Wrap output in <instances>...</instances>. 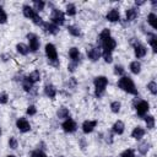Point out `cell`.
Instances as JSON below:
<instances>
[{"instance_id": "cell-4", "label": "cell", "mask_w": 157, "mask_h": 157, "mask_svg": "<svg viewBox=\"0 0 157 157\" xmlns=\"http://www.w3.org/2000/svg\"><path fill=\"white\" fill-rule=\"evenodd\" d=\"M50 22L56 25V26H61L64 25L65 22V15L61 10H58V9H53L52 10V13H50Z\"/></svg>"}, {"instance_id": "cell-42", "label": "cell", "mask_w": 157, "mask_h": 157, "mask_svg": "<svg viewBox=\"0 0 157 157\" xmlns=\"http://www.w3.org/2000/svg\"><path fill=\"white\" fill-rule=\"evenodd\" d=\"M77 66H78V63H76V61H70L69 65H67V71L75 72V70H76Z\"/></svg>"}, {"instance_id": "cell-1", "label": "cell", "mask_w": 157, "mask_h": 157, "mask_svg": "<svg viewBox=\"0 0 157 157\" xmlns=\"http://www.w3.org/2000/svg\"><path fill=\"white\" fill-rule=\"evenodd\" d=\"M118 87L121 88L124 92H128L130 94H137V88L134 83V81L129 77V76H121L119 80H118Z\"/></svg>"}, {"instance_id": "cell-29", "label": "cell", "mask_w": 157, "mask_h": 157, "mask_svg": "<svg viewBox=\"0 0 157 157\" xmlns=\"http://www.w3.org/2000/svg\"><path fill=\"white\" fill-rule=\"evenodd\" d=\"M22 87H23V90H25L26 92H31L32 88H33V83H32L27 77H25V78L22 80Z\"/></svg>"}, {"instance_id": "cell-38", "label": "cell", "mask_w": 157, "mask_h": 157, "mask_svg": "<svg viewBox=\"0 0 157 157\" xmlns=\"http://www.w3.org/2000/svg\"><path fill=\"white\" fill-rule=\"evenodd\" d=\"M120 157H136V156H135V152H134V150H131V148H128V150H125V151H123V152H121Z\"/></svg>"}, {"instance_id": "cell-31", "label": "cell", "mask_w": 157, "mask_h": 157, "mask_svg": "<svg viewBox=\"0 0 157 157\" xmlns=\"http://www.w3.org/2000/svg\"><path fill=\"white\" fill-rule=\"evenodd\" d=\"M44 6H45V2L42 1V0H34V1H33V9H34L36 12L42 11V10L44 9Z\"/></svg>"}, {"instance_id": "cell-27", "label": "cell", "mask_w": 157, "mask_h": 157, "mask_svg": "<svg viewBox=\"0 0 157 157\" xmlns=\"http://www.w3.org/2000/svg\"><path fill=\"white\" fill-rule=\"evenodd\" d=\"M27 78H28L32 83H36V82H38V81L40 80V72H39L38 70H34V71H32V72L27 76Z\"/></svg>"}, {"instance_id": "cell-3", "label": "cell", "mask_w": 157, "mask_h": 157, "mask_svg": "<svg viewBox=\"0 0 157 157\" xmlns=\"http://www.w3.org/2000/svg\"><path fill=\"white\" fill-rule=\"evenodd\" d=\"M93 85H94V96L97 98H101L104 94L105 87L108 85V78L105 76H96L93 80Z\"/></svg>"}, {"instance_id": "cell-18", "label": "cell", "mask_w": 157, "mask_h": 157, "mask_svg": "<svg viewBox=\"0 0 157 157\" xmlns=\"http://www.w3.org/2000/svg\"><path fill=\"white\" fill-rule=\"evenodd\" d=\"M69 56L71 59V61H76V63H80V59H81V54H80V50L75 47L70 48L69 49Z\"/></svg>"}, {"instance_id": "cell-22", "label": "cell", "mask_w": 157, "mask_h": 157, "mask_svg": "<svg viewBox=\"0 0 157 157\" xmlns=\"http://www.w3.org/2000/svg\"><path fill=\"white\" fill-rule=\"evenodd\" d=\"M129 69H130V71H131L132 74L137 75V74H140V71H141V63H140V61H137V60L131 61V63H130Z\"/></svg>"}, {"instance_id": "cell-44", "label": "cell", "mask_w": 157, "mask_h": 157, "mask_svg": "<svg viewBox=\"0 0 157 157\" xmlns=\"http://www.w3.org/2000/svg\"><path fill=\"white\" fill-rule=\"evenodd\" d=\"M102 56H103L104 61H105V63H108V64L113 61V56H112V54H110V53H102Z\"/></svg>"}, {"instance_id": "cell-33", "label": "cell", "mask_w": 157, "mask_h": 157, "mask_svg": "<svg viewBox=\"0 0 157 157\" xmlns=\"http://www.w3.org/2000/svg\"><path fill=\"white\" fill-rule=\"evenodd\" d=\"M120 108H121V103L120 102H118V101H114V102H112L110 103V110L113 112V113H119L120 112Z\"/></svg>"}, {"instance_id": "cell-14", "label": "cell", "mask_w": 157, "mask_h": 157, "mask_svg": "<svg viewBox=\"0 0 157 157\" xmlns=\"http://www.w3.org/2000/svg\"><path fill=\"white\" fill-rule=\"evenodd\" d=\"M105 18L109 21V22H119L120 21V13L117 9H112L107 12L105 15Z\"/></svg>"}, {"instance_id": "cell-16", "label": "cell", "mask_w": 157, "mask_h": 157, "mask_svg": "<svg viewBox=\"0 0 157 157\" xmlns=\"http://www.w3.org/2000/svg\"><path fill=\"white\" fill-rule=\"evenodd\" d=\"M22 12H23V16L27 17V18H29V20H33L34 16L37 15V12L34 11V9L32 6H29V5H23Z\"/></svg>"}, {"instance_id": "cell-21", "label": "cell", "mask_w": 157, "mask_h": 157, "mask_svg": "<svg viewBox=\"0 0 157 157\" xmlns=\"http://www.w3.org/2000/svg\"><path fill=\"white\" fill-rule=\"evenodd\" d=\"M56 117H58L59 119H69V118H70V110H69L67 108H65V107H61V108L58 109Z\"/></svg>"}, {"instance_id": "cell-23", "label": "cell", "mask_w": 157, "mask_h": 157, "mask_svg": "<svg viewBox=\"0 0 157 157\" xmlns=\"http://www.w3.org/2000/svg\"><path fill=\"white\" fill-rule=\"evenodd\" d=\"M147 22H148V25H150L153 29L157 28V16H156L155 12H150V13L147 15Z\"/></svg>"}, {"instance_id": "cell-7", "label": "cell", "mask_w": 157, "mask_h": 157, "mask_svg": "<svg viewBox=\"0 0 157 157\" xmlns=\"http://www.w3.org/2000/svg\"><path fill=\"white\" fill-rule=\"evenodd\" d=\"M101 47H102V53H113V50L115 49L117 47V40L113 38V37H109L108 39H105L104 42L99 43Z\"/></svg>"}, {"instance_id": "cell-15", "label": "cell", "mask_w": 157, "mask_h": 157, "mask_svg": "<svg viewBox=\"0 0 157 157\" xmlns=\"http://www.w3.org/2000/svg\"><path fill=\"white\" fill-rule=\"evenodd\" d=\"M137 16H139V11L135 7H130V9H128L125 11V20L128 22H132L134 20H136Z\"/></svg>"}, {"instance_id": "cell-50", "label": "cell", "mask_w": 157, "mask_h": 157, "mask_svg": "<svg viewBox=\"0 0 157 157\" xmlns=\"http://www.w3.org/2000/svg\"><path fill=\"white\" fill-rule=\"evenodd\" d=\"M59 157H64V156H59Z\"/></svg>"}, {"instance_id": "cell-35", "label": "cell", "mask_w": 157, "mask_h": 157, "mask_svg": "<svg viewBox=\"0 0 157 157\" xmlns=\"http://www.w3.org/2000/svg\"><path fill=\"white\" fill-rule=\"evenodd\" d=\"M147 88H148V91L155 96V94H157V83L155 82V81H151V82H148V85H147Z\"/></svg>"}, {"instance_id": "cell-8", "label": "cell", "mask_w": 157, "mask_h": 157, "mask_svg": "<svg viewBox=\"0 0 157 157\" xmlns=\"http://www.w3.org/2000/svg\"><path fill=\"white\" fill-rule=\"evenodd\" d=\"M86 52H87V56L91 61H97L102 55L101 47H96V45H90Z\"/></svg>"}, {"instance_id": "cell-43", "label": "cell", "mask_w": 157, "mask_h": 157, "mask_svg": "<svg viewBox=\"0 0 157 157\" xmlns=\"http://www.w3.org/2000/svg\"><path fill=\"white\" fill-rule=\"evenodd\" d=\"M26 113H27V115H34L37 113V108L34 105H28L26 109Z\"/></svg>"}, {"instance_id": "cell-46", "label": "cell", "mask_w": 157, "mask_h": 157, "mask_svg": "<svg viewBox=\"0 0 157 157\" xmlns=\"http://www.w3.org/2000/svg\"><path fill=\"white\" fill-rule=\"evenodd\" d=\"M1 58H2V60H4V61H6V60H7L6 58H10V55H9V54H2V55H1Z\"/></svg>"}, {"instance_id": "cell-34", "label": "cell", "mask_w": 157, "mask_h": 157, "mask_svg": "<svg viewBox=\"0 0 157 157\" xmlns=\"http://www.w3.org/2000/svg\"><path fill=\"white\" fill-rule=\"evenodd\" d=\"M148 150H150V144H148V142H142V144L139 146V152H140L141 155H146V153L148 152Z\"/></svg>"}, {"instance_id": "cell-48", "label": "cell", "mask_w": 157, "mask_h": 157, "mask_svg": "<svg viewBox=\"0 0 157 157\" xmlns=\"http://www.w3.org/2000/svg\"><path fill=\"white\" fill-rule=\"evenodd\" d=\"M6 157H16V156H13V155H9V156H6Z\"/></svg>"}, {"instance_id": "cell-49", "label": "cell", "mask_w": 157, "mask_h": 157, "mask_svg": "<svg viewBox=\"0 0 157 157\" xmlns=\"http://www.w3.org/2000/svg\"><path fill=\"white\" fill-rule=\"evenodd\" d=\"M0 135H1V129H0Z\"/></svg>"}, {"instance_id": "cell-40", "label": "cell", "mask_w": 157, "mask_h": 157, "mask_svg": "<svg viewBox=\"0 0 157 157\" xmlns=\"http://www.w3.org/2000/svg\"><path fill=\"white\" fill-rule=\"evenodd\" d=\"M31 157H47V155L42 150H34L31 152Z\"/></svg>"}, {"instance_id": "cell-5", "label": "cell", "mask_w": 157, "mask_h": 157, "mask_svg": "<svg viewBox=\"0 0 157 157\" xmlns=\"http://www.w3.org/2000/svg\"><path fill=\"white\" fill-rule=\"evenodd\" d=\"M134 107H135V109H136V113H137L139 115H141V117H144V115L148 112V109H150L148 102H146V101H144V99H137V98L134 101Z\"/></svg>"}, {"instance_id": "cell-26", "label": "cell", "mask_w": 157, "mask_h": 157, "mask_svg": "<svg viewBox=\"0 0 157 157\" xmlns=\"http://www.w3.org/2000/svg\"><path fill=\"white\" fill-rule=\"evenodd\" d=\"M147 36H148V43H150L152 50L156 53L157 52V37H156V34H152V33H148Z\"/></svg>"}, {"instance_id": "cell-30", "label": "cell", "mask_w": 157, "mask_h": 157, "mask_svg": "<svg viewBox=\"0 0 157 157\" xmlns=\"http://www.w3.org/2000/svg\"><path fill=\"white\" fill-rule=\"evenodd\" d=\"M144 119H145L147 129H153L155 128V117L153 115H146Z\"/></svg>"}, {"instance_id": "cell-19", "label": "cell", "mask_w": 157, "mask_h": 157, "mask_svg": "<svg viewBox=\"0 0 157 157\" xmlns=\"http://www.w3.org/2000/svg\"><path fill=\"white\" fill-rule=\"evenodd\" d=\"M44 94L49 98H54L56 96V88L52 83H47L44 86Z\"/></svg>"}, {"instance_id": "cell-28", "label": "cell", "mask_w": 157, "mask_h": 157, "mask_svg": "<svg viewBox=\"0 0 157 157\" xmlns=\"http://www.w3.org/2000/svg\"><path fill=\"white\" fill-rule=\"evenodd\" d=\"M109 37H112V36H110V31H109L108 28H104V29L99 33V39H98V42L102 43V42H104L105 39H108Z\"/></svg>"}, {"instance_id": "cell-10", "label": "cell", "mask_w": 157, "mask_h": 157, "mask_svg": "<svg viewBox=\"0 0 157 157\" xmlns=\"http://www.w3.org/2000/svg\"><path fill=\"white\" fill-rule=\"evenodd\" d=\"M61 128H63V130L65 132H74V131H76L77 125H76L75 120H72L71 118H69V119H65L64 120V123L61 124Z\"/></svg>"}, {"instance_id": "cell-32", "label": "cell", "mask_w": 157, "mask_h": 157, "mask_svg": "<svg viewBox=\"0 0 157 157\" xmlns=\"http://www.w3.org/2000/svg\"><path fill=\"white\" fill-rule=\"evenodd\" d=\"M66 13L69 16H75L76 15V6H75V4H72V2L66 4Z\"/></svg>"}, {"instance_id": "cell-37", "label": "cell", "mask_w": 157, "mask_h": 157, "mask_svg": "<svg viewBox=\"0 0 157 157\" xmlns=\"http://www.w3.org/2000/svg\"><path fill=\"white\" fill-rule=\"evenodd\" d=\"M17 146H18V142H17L16 137L11 136V137L9 139V147H10V148H12V150H16V148H17Z\"/></svg>"}, {"instance_id": "cell-25", "label": "cell", "mask_w": 157, "mask_h": 157, "mask_svg": "<svg viewBox=\"0 0 157 157\" xmlns=\"http://www.w3.org/2000/svg\"><path fill=\"white\" fill-rule=\"evenodd\" d=\"M67 32L71 34V36H74V37H80L82 33H81V29H80V27H77V26H74V25H70V26H67Z\"/></svg>"}, {"instance_id": "cell-9", "label": "cell", "mask_w": 157, "mask_h": 157, "mask_svg": "<svg viewBox=\"0 0 157 157\" xmlns=\"http://www.w3.org/2000/svg\"><path fill=\"white\" fill-rule=\"evenodd\" d=\"M16 128L21 132H28L31 130V124L28 123V120L26 118H18L16 120Z\"/></svg>"}, {"instance_id": "cell-20", "label": "cell", "mask_w": 157, "mask_h": 157, "mask_svg": "<svg viewBox=\"0 0 157 157\" xmlns=\"http://www.w3.org/2000/svg\"><path fill=\"white\" fill-rule=\"evenodd\" d=\"M145 135V129L141 126H136L132 131H131V137L135 140H141Z\"/></svg>"}, {"instance_id": "cell-36", "label": "cell", "mask_w": 157, "mask_h": 157, "mask_svg": "<svg viewBox=\"0 0 157 157\" xmlns=\"http://www.w3.org/2000/svg\"><path fill=\"white\" fill-rule=\"evenodd\" d=\"M124 72H125V69L121 66V65H115L114 66V74L118 75V76H124Z\"/></svg>"}, {"instance_id": "cell-39", "label": "cell", "mask_w": 157, "mask_h": 157, "mask_svg": "<svg viewBox=\"0 0 157 157\" xmlns=\"http://www.w3.org/2000/svg\"><path fill=\"white\" fill-rule=\"evenodd\" d=\"M6 22H7V15L2 10V7H0V25H4Z\"/></svg>"}, {"instance_id": "cell-45", "label": "cell", "mask_w": 157, "mask_h": 157, "mask_svg": "<svg viewBox=\"0 0 157 157\" xmlns=\"http://www.w3.org/2000/svg\"><path fill=\"white\" fill-rule=\"evenodd\" d=\"M7 101H9L7 93L1 92V93H0V104H5V103H7Z\"/></svg>"}, {"instance_id": "cell-6", "label": "cell", "mask_w": 157, "mask_h": 157, "mask_svg": "<svg viewBox=\"0 0 157 157\" xmlns=\"http://www.w3.org/2000/svg\"><path fill=\"white\" fill-rule=\"evenodd\" d=\"M27 40H28L29 52H37L39 49L40 42H39V38H38V36L36 33H28L27 34Z\"/></svg>"}, {"instance_id": "cell-24", "label": "cell", "mask_w": 157, "mask_h": 157, "mask_svg": "<svg viewBox=\"0 0 157 157\" xmlns=\"http://www.w3.org/2000/svg\"><path fill=\"white\" fill-rule=\"evenodd\" d=\"M16 50H17V53L21 54V55H27V54L29 53L28 45H26V44H23V43H17V44H16Z\"/></svg>"}, {"instance_id": "cell-41", "label": "cell", "mask_w": 157, "mask_h": 157, "mask_svg": "<svg viewBox=\"0 0 157 157\" xmlns=\"http://www.w3.org/2000/svg\"><path fill=\"white\" fill-rule=\"evenodd\" d=\"M32 21H33V23H34V25H37V26H43V23H44L43 18H42V17L38 15V13L34 16V18H33Z\"/></svg>"}, {"instance_id": "cell-17", "label": "cell", "mask_w": 157, "mask_h": 157, "mask_svg": "<svg viewBox=\"0 0 157 157\" xmlns=\"http://www.w3.org/2000/svg\"><path fill=\"white\" fill-rule=\"evenodd\" d=\"M124 130H125V125H124V123L121 120H117L112 126V131L114 134H117V135H121L124 132Z\"/></svg>"}, {"instance_id": "cell-47", "label": "cell", "mask_w": 157, "mask_h": 157, "mask_svg": "<svg viewBox=\"0 0 157 157\" xmlns=\"http://www.w3.org/2000/svg\"><path fill=\"white\" fill-rule=\"evenodd\" d=\"M144 4H145V1H135L136 6H140V5H144Z\"/></svg>"}, {"instance_id": "cell-13", "label": "cell", "mask_w": 157, "mask_h": 157, "mask_svg": "<svg viewBox=\"0 0 157 157\" xmlns=\"http://www.w3.org/2000/svg\"><path fill=\"white\" fill-rule=\"evenodd\" d=\"M42 27H43L45 33H49V34H53V36H55L59 32V26H56L52 22H44Z\"/></svg>"}, {"instance_id": "cell-11", "label": "cell", "mask_w": 157, "mask_h": 157, "mask_svg": "<svg viewBox=\"0 0 157 157\" xmlns=\"http://www.w3.org/2000/svg\"><path fill=\"white\" fill-rule=\"evenodd\" d=\"M146 53H147V49H146V47H145L144 44H141V43H139V42L134 43V54H135V56H136L137 59L144 58V56L146 55Z\"/></svg>"}, {"instance_id": "cell-2", "label": "cell", "mask_w": 157, "mask_h": 157, "mask_svg": "<svg viewBox=\"0 0 157 157\" xmlns=\"http://www.w3.org/2000/svg\"><path fill=\"white\" fill-rule=\"evenodd\" d=\"M44 50H45V55H47V58H48V63H49L52 66L58 67V66L60 65V63H59V59H58V52H56L55 45L52 44V43H47Z\"/></svg>"}, {"instance_id": "cell-12", "label": "cell", "mask_w": 157, "mask_h": 157, "mask_svg": "<svg viewBox=\"0 0 157 157\" xmlns=\"http://www.w3.org/2000/svg\"><path fill=\"white\" fill-rule=\"evenodd\" d=\"M96 126H97V120H85L82 123V131L83 134H90L94 130Z\"/></svg>"}]
</instances>
